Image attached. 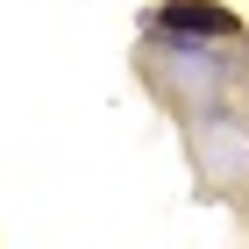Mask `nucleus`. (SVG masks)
Here are the masks:
<instances>
[{
  "label": "nucleus",
  "instance_id": "obj_1",
  "mask_svg": "<svg viewBox=\"0 0 249 249\" xmlns=\"http://www.w3.org/2000/svg\"><path fill=\"white\" fill-rule=\"evenodd\" d=\"M164 29H178V36H228L235 15L213 7V0H171V7H164Z\"/></svg>",
  "mask_w": 249,
  "mask_h": 249
}]
</instances>
